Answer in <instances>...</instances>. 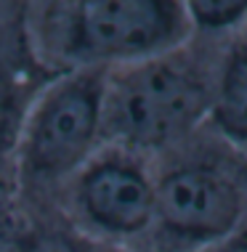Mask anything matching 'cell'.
I'll return each mask as SVG.
<instances>
[{
    "label": "cell",
    "instance_id": "6da1fadb",
    "mask_svg": "<svg viewBox=\"0 0 247 252\" xmlns=\"http://www.w3.org/2000/svg\"><path fill=\"white\" fill-rule=\"evenodd\" d=\"M27 43L48 74L117 69L181 51L191 37L176 0H45L24 3Z\"/></svg>",
    "mask_w": 247,
    "mask_h": 252
},
{
    "label": "cell",
    "instance_id": "7a4b0ae2",
    "mask_svg": "<svg viewBox=\"0 0 247 252\" xmlns=\"http://www.w3.org/2000/svg\"><path fill=\"white\" fill-rule=\"evenodd\" d=\"M106 69L48 77L35 91L13 144V204L56 210L64 186L104 146Z\"/></svg>",
    "mask_w": 247,
    "mask_h": 252
},
{
    "label": "cell",
    "instance_id": "3957f363",
    "mask_svg": "<svg viewBox=\"0 0 247 252\" xmlns=\"http://www.w3.org/2000/svg\"><path fill=\"white\" fill-rule=\"evenodd\" d=\"M212 85L181 51L117 66L104 85V144L152 159L186 141L210 114Z\"/></svg>",
    "mask_w": 247,
    "mask_h": 252
},
{
    "label": "cell",
    "instance_id": "277c9868",
    "mask_svg": "<svg viewBox=\"0 0 247 252\" xmlns=\"http://www.w3.org/2000/svg\"><path fill=\"white\" fill-rule=\"evenodd\" d=\"M56 210L85 236L120 250L152 234L157 173L149 157L104 144L64 186Z\"/></svg>",
    "mask_w": 247,
    "mask_h": 252
},
{
    "label": "cell",
    "instance_id": "5b68a950",
    "mask_svg": "<svg viewBox=\"0 0 247 252\" xmlns=\"http://www.w3.org/2000/svg\"><path fill=\"white\" fill-rule=\"evenodd\" d=\"M245 215V189L215 162H178L157 173L152 239L157 252L223 244Z\"/></svg>",
    "mask_w": 247,
    "mask_h": 252
},
{
    "label": "cell",
    "instance_id": "8992f818",
    "mask_svg": "<svg viewBox=\"0 0 247 252\" xmlns=\"http://www.w3.org/2000/svg\"><path fill=\"white\" fill-rule=\"evenodd\" d=\"M48 74L27 43L24 3H0V215L13 207V144L19 122Z\"/></svg>",
    "mask_w": 247,
    "mask_h": 252
},
{
    "label": "cell",
    "instance_id": "52a82bcc",
    "mask_svg": "<svg viewBox=\"0 0 247 252\" xmlns=\"http://www.w3.org/2000/svg\"><path fill=\"white\" fill-rule=\"evenodd\" d=\"M0 252H120L85 236L59 210L13 204L0 215Z\"/></svg>",
    "mask_w": 247,
    "mask_h": 252
},
{
    "label": "cell",
    "instance_id": "ba28073f",
    "mask_svg": "<svg viewBox=\"0 0 247 252\" xmlns=\"http://www.w3.org/2000/svg\"><path fill=\"white\" fill-rule=\"evenodd\" d=\"M210 122L226 141L247 146V37L231 48L212 85Z\"/></svg>",
    "mask_w": 247,
    "mask_h": 252
},
{
    "label": "cell",
    "instance_id": "9c48e42d",
    "mask_svg": "<svg viewBox=\"0 0 247 252\" xmlns=\"http://www.w3.org/2000/svg\"><path fill=\"white\" fill-rule=\"evenodd\" d=\"M186 13L191 30H205V32H223L234 30L247 19V3L245 0H194L186 3Z\"/></svg>",
    "mask_w": 247,
    "mask_h": 252
},
{
    "label": "cell",
    "instance_id": "30bf717a",
    "mask_svg": "<svg viewBox=\"0 0 247 252\" xmlns=\"http://www.w3.org/2000/svg\"><path fill=\"white\" fill-rule=\"evenodd\" d=\"M218 252H247V226L237 228L234 234H231L229 239L218 247Z\"/></svg>",
    "mask_w": 247,
    "mask_h": 252
},
{
    "label": "cell",
    "instance_id": "8fae6325",
    "mask_svg": "<svg viewBox=\"0 0 247 252\" xmlns=\"http://www.w3.org/2000/svg\"><path fill=\"white\" fill-rule=\"evenodd\" d=\"M245 181H247V167H245Z\"/></svg>",
    "mask_w": 247,
    "mask_h": 252
}]
</instances>
